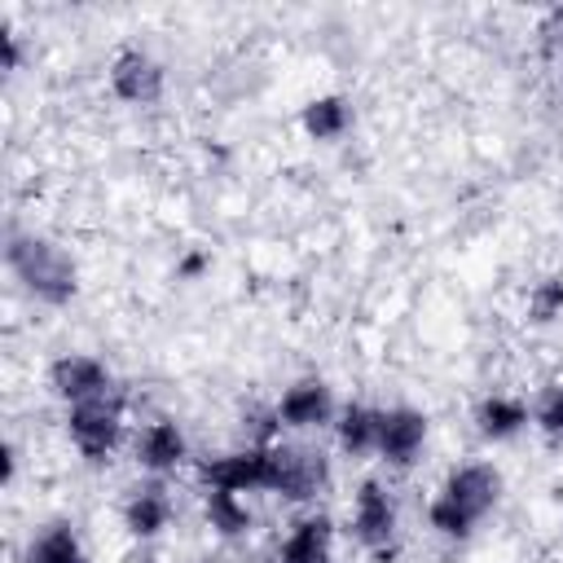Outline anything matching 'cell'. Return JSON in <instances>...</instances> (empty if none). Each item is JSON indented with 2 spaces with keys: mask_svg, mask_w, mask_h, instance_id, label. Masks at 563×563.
<instances>
[{
  "mask_svg": "<svg viewBox=\"0 0 563 563\" xmlns=\"http://www.w3.org/2000/svg\"><path fill=\"white\" fill-rule=\"evenodd\" d=\"M31 563H84L75 532H70V528H48V532L31 545Z\"/></svg>",
  "mask_w": 563,
  "mask_h": 563,
  "instance_id": "obj_17",
  "label": "cell"
},
{
  "mask_svg": "<svg viewBox=\"0 0 563 563\" xmlns=\"http://www.w3.org/2000/svg\"><path fill=\"white\" fill-rule=\"evenodd\" d=\"M167 497H163V488H136V497L128 501V528L132 532H141V537H150V532H158L163 523H167Z\"/></svg>",
  "mask_w": 563,
  "mask_h": 563,
  "instance_id": "obj_13",
  "label": "cell"
},
{
  "mask_svg": "<svg viewBox=\"0 0 563 563\" xmlns=\"http://www.w3.org/2000/svg\"><path fill=\"white\" fill-rule=\"evenodd\" d=\"M268 457H273V479H268V488L286 493V497H312L317 484L325 479V457H321V453L268 449Z\"/></svg>",
  "mask_w": 563,
  "mask_h": 563,
  "instance_id": "obj_5",
  "label": "cell"
},
{
  "mask_svg": "<svg viewBox=\"0 0 563 563\" xmlns=\"http://www.w3.org/2000/svg\"><path fill=\"white\" fill-rule=\"evenodd\" d=\"M523 422H528V413H523L519 400H501V396H493V400H484V409H479V427H484V435H515Z\"/></svg>",
  "mask_w": 563,
  "mask_h": 563,
  "instance_id": "obj_16",
  "label": "cell"
},
{
  "mask_svg": "<svg viewBox=\"0 0 563 563\" xmlns=\"http://www.w3.org/2000/svg\"><path fill=\"white\" fill-rule=\"evenodd\" d=\"M339 440H343L352 453L378 444V413H369V409H347L343 422H339Z\"/></svg>",
  "mask_w": 563,
  "mask_h": 563,
  "instance_id": "obj_18",
  "label": "cell"
},
{
  "mask_svg": "<svg viewBox=\"0 0 563 563\" xmlns=\"http://www.w3.org/2000/svg\"><path fill=\"white\" fill-rule=\"evenodd\" d=\"M330 413V391L321 383H299L282 396V418L290 427H312V422H325Z\"/></svg>",
  "mask_w": 563,
  "mask_h": 563,
  "instance_id": "obj_10",
  "label": "cell"
},
{
  "mask_svg": "<svg viewBox=\"0 0 563 563\" xmlns=\"http://www.w3.org/2000/svg\"><path fill=\"white\" fill-rule=\"evenodd\" d=\"M202 264H207L202 255H189V260L180 264V273H185V277H194V273H202Z\"/></svg>",
  "mask_w": 563,
  "mask_h": 563,
  "instance_id": "obj_23",
  "label": "cell"
},
{
  "mask_svg": "<svg viewBox=\"0 0 563 563\" xmlns=\"http://www.w3.org/2000/svg\"><path fill=\"white\" fill-rule=\"evenodd\" d=\"M202 475H207L211 488H224V493L268 488V479H273V457H268V449H251V453H233V457L207 462Z\"/></svg>",
  "mask_w": 563,
  "mask_h": 563,
  "instance_id": "obj_4",
  "label": "cell"
},
{
  "mask_svg": "<svg viewBox=\"0 0 563 563\" xmlns=\"http://www.w3.org/2000/svg\"><path fill=\"white\" fill-rule=\"evenodd\" d=\"M141 462L150 466V471H167V466H176L180 457H185V435L176 431V422H154L145 435H141Z\"/></svg>",
  "mask_w": 563,
  "mask_h": 563,
  "instance_id": "obj_12",
  "label": "cell"
},
{
  "mask_svg": "<svg viewBox=\"0 0 563 563\" xmlns=\"http://www.w3.org/2000/svg\"><path fill=\"white\" fill-rule=\"evenodd\" d=\"M207 519H211V528H220L224 537H238V532L251 528L246 506H242L233 493H224V488H211V497H207Z\"/></svg>",
  "mask_w": 563,
  "mask_h": 563,
  "instance_id": "obj_15",
  "label": "cell"
},
{
  "mask_svg": "<svg viewBox=\"0 0 563 563\" xmlns=\"http://www.w3.org/2000/svg\"><path fill=\"white\" fill-rule=\"evenodd\" d=\"M9 264L13 273L48 303H66L75 295V268L70 260L53 246V242H40V238H13L9 242Z\"/></svg>",
  "mask_w": 563,
  "mask_h": 563,
  "instance_id": "obj_2",
  "label": "cell"
},
{
  "mask_svg": "<svg viewBox=\"0 0 563 563\" xmlns=\"http://www.w3.org/2000/svg\"><path fill=\"white\" fill-rule=\"evenodd\" d=\"M563 312V277H550L532 290V317L537 321H554Z\"/></svg>",
  "mask_w": 563,
  "mask_h": 563,
  "instance_id": "obj_19",
  "label": "cell"
},
{
  "mask_svg": "<svg viewBox=\"0 0 563 563\" xmlns=\"http://www.w3.org/2000/svg\"><path fill=\"white\" fill-rule=\"evenodd\" d=\"M545 35H550V48H563V9L545 18Z\"/></svg>",
  "mask_w": 563,
  "mask_h": 563,
  "instance_id": "obj_21",
  "label": "cell"
},
{
  "mask_svg": "<svg viewBox=\"0 0 563 563\" xmlns=\"http://www.w3.org/2000/svg\"><path fill=\"white\" fill-rule=\"evenodd\" d=\"M119 409H123V396L110 391V387H106L101 396L79 400V405L70 409V435H75V444H79L84 457L101 462V457L119 444Z\"/></svg>",
  "mask_w": 563,
  "mask_h": 563,
  "instance_id": "obj_3",
  "label": "cell"
},
{
  "mask_svg": "<svg viewBox=\"0 0 563 563\" xmlns=\"http://www.w3.org/2000/svg\"><path fill=\"white\" fill-rule=\"evenodd\" d=\"M422 413L413 409H391V413H378V449L391 457V462H409L422 444Z\"/></svg>",
  "mask_w": 563,
  "mask_h": 563,
  "instance_id": "obj_8",
  "label": "cell"
},
{
  "mask_svg": "<svg viewBox=\"0 0 563 563\" xmlns=\"http://www.w3.org/2000/svg\"><path fill=\"white\" fill-rule=\"evenodd\" d=\"M493 497H497V475H493L488 466H466V471H457V475L444 484V493L435 497L431 523H435L444 537H462V532H471V523L493 506Z\"/></svg>",
  "mask_w": 563,
  "mask_h": 563,
  "instance_id": "obj_1",
  "label": "cell"
},
{
  "mask_svg": "<svg viewBox=\"0 0 563 563\" xmlns=\"http://www.w3.org/2000/svg\"><path fill=\"white\" fill-rule=\"evenodd\" d=\"M303 128L317 136V141H330L347 128V106L339 97H317L308 110H303Z\"/></svg>",
  "mask_w": 563,
  "mask_h": 563,
  "instance_id": "obj_14",
  "label": "cell"
},
{
  "mask_svg": "<svg viewBox=\"0 0 563 563\" xmlns=\"http://www.w3.org/2000/svg\"><path fill=\"white\" fill-rule=\"evenodd\" d=\"M391 528H396V510L387 501V493L378 484H365L356 493V537L374 550H383L391 541Z\"/></svg>",
  "mask_w": 563,
  "mask_h": 563,
  "instance_id": "obj_9",
  "label": "cell"
},
{
  "mask_svg": "<svg viewBox=\"0 0 563 563\" xmlns=\"http://www.w3.org/2000/svg\"><path fill=\"white\" fill-rule=\"evenodd\" d=\"M53 387L66 396V400H92V396H101L110 383H106V369H101V361H92V356H62L57 365H53Z\"/></svg>",
  "mask_w": 563,
  "mask_h": 563,
  "instance_id": "obj_7",
  "label": "cell"
},
{
  "mask_svg": "<svg viewBox=\"0 0 563 563\" xmlns=\"http://www.w3.org/2000/svg\"><path fill=\"white\" fill-rule=\"evenodd\" d=\"M325 554H330V523L325 519H303L282 545V563H325Z\"/></svg>",
  "mask_w": 563,
  "mask_h": 563,
  "instance_id": "obj_11",
  "label": "cell"
},
{
  "mask_svg": "<svg viewBox=\"0 0 563 563\" xmlns=\"http://www.w3.org/2000/svg\"><path fill=\"white\" fill-rule=\"evenodd\" d=\"M0 44H4V66L13 70L18 66V40H13V31H0Z\"/></svg>",
  "mask_w": 563,
  "mask_h": 563,
  "instance_id": "obj_22",
  "label": "cell"
},
{
  "mask_svg": "<svg viewBox=\"0 0 563 563\" xmlns=\"http://www.w3.org/2000/svg\"><path fill=\"white\" fill-rule=\"evenodd\" d=\"M110 79H114V92H119L123 101H154L158 88H163V70H158L145 53H136V48H132V53H119Z\"/></svg>",
  "mask_w": 563,
  "mask_h": 563,
  "instance_id": "obj_6",
  "label": "cell"
},
{
  "mask_svg": "<svg viewBox=\"0 0 563 563\" xmlns=\"http://www.w3.org/2000/svg\"><path fill=\"white\" fill-rule=\"evenodd\" d=\"M541 427H545L550 435H559V431H563V387H559V391H550V400L541 405Z\"/></svg>",
  "mask_w": 563,
  "mask_h": 563,
  "instance_id": "obj_20",
  "label": "cell"
}]
</instances>
